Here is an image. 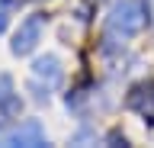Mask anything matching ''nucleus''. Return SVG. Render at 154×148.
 I'll return each instance as SVG.
<instances>
[{
	"label": "nucleus",
	"instance_id": "5",
	"mask_svg": "<svg viewBox=\"0 0 154 148\" xmlns=\"http://www.w3.org/2000/svg\"><path fill=\"white\" fill-rule=\"evenodd\" d=\"M19 109H23V100H19L16 87H13V77L0 74V119H16Z\"/></svg>",
	"mask_w": 154,
	"mask_h": 148
},
{
	"label": "nucleus",
	"instance_id": "3",
	"mask_svg": "<svg viewBox=\"0 0 154 148\" xmlns=\"http://www.w3.org/2000/svg\"><path fill=\"white\" fill-rule=\"evenodd\" d=\"M42 32H45V16H42V13L26 16V20L19 23V29H16V36H13V42H10V52H13V55H29V52L38 45Z\"/></svg>",
	"mask_w": 154,
	"mask_h": 148
},
{
	"label": "nucleus",
	"instance_id": "2",
	"mask_svg": "<svg viewBox=\"0 0 154 148\" xmlns=\"http://www.w3.org/2000/svg\"><path fill=\"white\" fill-rule=\"evenodd\" d=\"M61 80H64V68H61V58L58 55H42L35 58L32 65V74H29V90H32V97L38 103H45L51 97V90L61 87Z\"/></svg>",
	"mask_w": 154,
	"mask_h": 148
},
{
	"label": "nucleus",
	"instance_id": "8",
	"mask_svg": "<svg viewBox=\"0 0 154 148\" xmlns=\"http://www.w3.org/2000/svg\"><path fill=\"white\" fill-rule=\"evenodd\" d=\"M0 142L7 145V132H3V119H0Z\"/></svg>",
	"mask_w": 154,
	"mask_h": 148
},
{
	"label": "nucleus",
	"instance_id": "1",
	"mask_svg": "<svg viewBox=\"0 0 154 148\" xmlns=\"http://www.w3.org/2000/svg\"><path fill=\"white\" fill-rule=\"evenodd\" d=\"M144 23H148V7L141 0H122L106 16V32L112 39H128L144 29Z\"/></svg>",
	"mask_w": 154,
	"mask_h": 148
},
{
	"label": "nucleus",
	"instance_id": "6",
	"mask_svg": "<svg viewBox=\"0 0 154 148\" xmlns=\"http://www.w3.org/2000/svg\"><path fill=\"white\" fill-rule=\"evenodd\" d=\"M128 106L138 113V116L144 119H154V80L148 84H138V87H132V93H128Z\"/></svg>",
	"mask_w": 154,
	"mask_h": 148
},
{
	"label": "nucleus",
	"instance_id": "4",
	"mask_svg": "<svg viewBox=\"0 0 154 148\" xmlns=\"http://www.w3.org/2000/svg\"><path fill=\"white\" fill-rule=\"evenodd\" d=\"M7 145H48V135L45 129L38 126L35 119H26V122H19L13 132H7Z\"/></svg>",
	"mask_w": 154,
	"mask_h": 148
},
{
	"label": "nucleus",
	"instance_id": "7",
	"mask_svg": "<svg viewBox=\"0 0 154 148\" xmlns=\"http://www.w3.org/2000/svg\"><path fill=\"white\" fill-rule=\"evenodd\" d=\"M13 0H0V32L7 29V23H10V16H13Z\"/></svg>",
	"mask_w": 154,
	"mask_h": 148
}]
</instances>
